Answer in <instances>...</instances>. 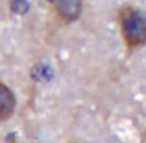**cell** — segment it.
Masks as SVG:
<instances>
[{"label": "cell", "mask_w": 146, "mask_h": 143, "mask_svg": "<svg viewBox=\"0 0 146 143\" xmlns=\"http://www.w3.org/2000/svg\"><path fill=\"white\" fill-rule=\"evenodd\" d=\"M58 16L65 22H74L81 15L83 0H49Z\"/></svg>", "instance_id": "2"}, {"label": "cell", "mask_w": 146, "mask_h": 143, "mask_svg": "<svg viewBox=\"0 0 146 143\" xmlns=\"http://www.w3.org/2000/svg\"><path fill=\"white\" fill-rule=\"evenodd\" d=\"M15 96L5 84L0 82V123L10 119L15 109Z\"/></svg>", "instance_id": "3"}, {"label": "cell", "mask_w": 146, "mask_h": 143, "mask_svg": "<svg viewBox=\"0 0 146 143\" xmlns=\"http://www.w3.org/2000/svg\"><path fill=\"white\" fill-rule=\"evenodd\" d=\"M120 32L129 47H138L146 43V14L133 5H125L118 14Z\"/></svg>", "instance_id": "1"}]
</instances>
